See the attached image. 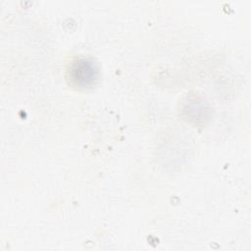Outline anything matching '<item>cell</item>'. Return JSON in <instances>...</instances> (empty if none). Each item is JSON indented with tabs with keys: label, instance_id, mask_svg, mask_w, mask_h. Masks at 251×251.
Returning a JSON list of instances; mask_svg holds the SVG:
<instances>
[{
	"label": "cell",
	"instance_id": "cell-1",
	"mask_svg": "<svg viewBox=\"0 0 251 251\" xmlns=\"http://www.w3.org/2000/svg\"><path fill=\"white\" fill-rule=\"evenodd\" d=\"M71 77L77 85L87 86L93 83L97 77L95 65L87 60L75 62L71 70Z\"/></svg>",
	"mask_w": 251,
	"mask_h": 251
}]
</instances>
